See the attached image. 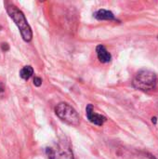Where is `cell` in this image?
I'll return each instance as SVG.
<instances>
[{
  "mask_svg": "<svg viewBox=\"0 0 158 159\" xmlns=\"http://www.w3.org/2000/svg\"><path fill=\"white\" fill-rule=\"evenodd\" d=\"M7 12L9 15V17L13 20L15 24L18 26L20 34L25 42H30L33 38V32L32 29L27 22V20L24 16V14L14 5L8 4L7 5Z\"/></svg>",
  "mask_w": 158,
  "mask_h": 159,
  "instance_id": "1",
  "label": "cell"
},
{
  "mask_svg": "<svg viewBox=\"0 0 158 159\" xmlns=\"http://www.w3.org/2000/svg\"><path fill=\"white\" fill-rule=\"evenodd\" d=\"M56 116L64 123L76 127L80 124V116L76 110L66 102H60L55 107Z\"/></svg>",
  "mask_w": 158,
  "mask_h": 159,
  "instance_id": "2",
  "label": "cell"
},
{
  "mask_svg": "<svg viewBox=\"0 0 158 159\" xmlns=\"http://www.w3.org/2000/svg\"><path fill=\"white\" fill-rule=\"evenodd\" d=\"M48 159H74L72 147L65 140L59 141L46 150Z\"/></svg>",
  "mask_w": 158,
  "mask_h": 159,
  "instance_id": "3",
  "label": "cell"
},
{
  "mask_svg": "<svg viewBox=\"0 0 158 159\" xmlns=\"http://www.w3.org/2000/svg\"><path fill=\"white\" fill-rule=\"evenodd\" d=\"M133 86L142 91L153 90L156 86V75L149 70H142L137 73L133 80Z\"/></svg>",
  "mask_w": 158,
  "mask_h": 159,
  "instance_id": "4",
  "label": "cell"
},
{
  "mask_svg": "<svg viewBox=\"0 0 158 159\" xmlns=\"http://www.w3.org/2000/svg\"><path fill=\"white\" fill-rule=\"evenodd\" d=\"M86 115H87V117L88 119L94 125H97V126H102L107 118L100 114H97L94 112V109H93V106L91 104H88L86 108Z\"/></svg>",
  "mask_w": 158,
  "mask_h": 159,
  "instance_id": "5",
  "label": "cell"
},
{
  "mask_svg": "<svg viewBox=\"0 0 158 159\" xmlns=\"http://www.w3.org/2000/svg\"><path fill=\"white\" fill-rule=\"evenodd\" d=\"M96 52H97V57L101 62L108 63L111 61L112 56L103 45H98L96 48Z\"/></svg>",
  "mask_w": 158,
  "mask_h": 159,
  "instance_id": "6",
  "label": "cell"
},
{
  "mask_svg": "<svg viewBox=\"0 0 158 159\" xmlns=\"http://www.w3.org/2000/svg\"><path fill=\"white\" fill-rule=\"evenodd\" d=\"M94 17L99 20H115V17L113 12L106 9H99L94 13Z\"/></svg>",
  "mask_w": 158,
  "mask_h": 159,
  "instance_id": "7",
  "label": "cell"
},
{
  "mask_svg": "<svg viewBox=\"0 0 158 159\" xmlns=\"http://www.w3.org/2000/svg\"><path fill=\"white\" fill-rule=\"evenodd\" d=\"M33 75H34V69L30 65L22 67L21 70L20 71V76L24 80H28L31 76H33Z\"/></svg>",
  "mask_w": 158,
  "mask_h": 159,
  "instance_id": "8",
  "label": "cell"
},
{
  "mask_svg": "<svg viewBox=\"0 0 158 159\" xmlns=\"http://www.w3.org/2000/svg\"><path fill=\"white\" fill-rule=\"evenodd\" d=\"M34 85L35 87H40L42 85V79L40 77H38V76H35L34 78Z\"/></svg>",
  "mask_w": 158,
  "mask_h": 159,
  "instance_id": "9",
  "label": "cell"
},
{
  "mask_svg": "<svg viewBox=\"0 0 158 159\" xmlns=\"http://www.w3.org/2000/svg\"><path fill=\"white\" fill-rule=\"evenodd\" d=\"M1 47H2V49H3L4 51H7V50H8V48H9V47H8V45H7V43H3V44L1 45Z\"/></svg>",
  "mask_w": 158,
  "mask_h": 159,
  "instance_id": "10",
  "label": "cell"
},
{
  "mask_svg": "<svg viewBox=\"0 0 158 159\" xmlns=\"http://www.w3.org/2000/svg\"><path fill=\"white\" fill-rule=\"evenodd\" d=\"M4 89H5L4 85H3L2 83H0V93H1V92H3V91H4Z\"/></svg>",
  "mask_w": 158,
  "mask_h": 159,
  "instance_id": "11",
  "label": "cell"
},
{
  "mask_svg": "<svg viewBox=\"0 0 158 159\" xmlns=\"http://www.w3.org/2000/svg\"><path fill=\"white\" fill-rule=\"evenodd\" d=\"M153 123H155V124L156 123V117H154V118H153Z\"/></svg>",
  "mask_w": 158,
  "mask_h": 159,
  "instance_id": "12",
  "label": "cell"
}]
</instances>
